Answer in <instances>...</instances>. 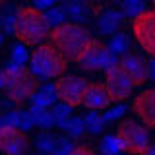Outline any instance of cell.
I'll return each mask as SVG.
<instances>
[{
	"label": "cell",
	"instance_id": "6da1fadb",
	"mask_svg": "<svg viewBox=\"0 0 155 155\" xmlns=\"http://www.w3.org/2000/svg\"><path fill=\"white\" fill-rule=\"evenodd\" d=\"M14 35L19 43L27 47H39L51 35V25H48L45 14L39 8L33 6H21L16 10V21H14Z\"/></svg>",
	"mask_w": 155,
	"mask_h": 155
},
{
	"label": "cell",
	"instance_id": "7a4b0ae2",
	"mask_svg": "<svg viewBox=\"0 0 155 155\" xmlns=\"http://www.w3.org/2000/svg\"><path fill=\"white\" fill-rule=\"evenodd\" d=\"M48 39L68 62H80L89 43L93 41L91 33L80 23H62L58 27H52Z\"/></svg>",
	"mask_w": 155,
	"mask_h": 155
},
{
	"label": "cell",
	"instance_id": "3957f363",
	"mask_svg": "<svg viewBox=\"0 0 155 155\" xmlns=\"http://www.w3.org/2000/svg\"><path fill=\"white\" fill-rule=\"evenodd\" d=\"M39 78L33 74L29 68L10 62L4 68V93L12 103L21 105L23 101L33 99V95L39 89Z\"/></svg>",
	"mask_w": 155,
	"mask_h": 155
},
{
	"label": "cell",
	"instance_id": "277c9868",
	"mask_svg": "<svg viewBox=\"0 0 155 155\" xmlns=\"http://www.w3.org/2000/svg\"><path fill=\"white\" fill-rule=\"evenodd\" d=\"M29 70L43 80H54V78L58 80L60 76L66 74L68 60L58 52V48L52 43H43L31 52Z\"/></svg>",
	"mask_w": 155,
	"mask_h": 155
},
{
	"label": "cell",
	"instance_id": "5b68a950",
	"mask_svg": "<svg viewBox=\"0 0 155 155\" xmlns=\"http://www.w3.org/2000/svg\"><path fill=\"white\" fill-rule=\"evenodd\" d=\"M116 142H118L120 153L126 155H145L151 147V138H149L147 126L136 122L132 118L122 120L116 126Z\"/></svg>",
	"mask_w": 155,
	"mask_h": 155
},
{
	"label": "cell",
	"instance_id": "8992f818",
	"mask_svg": "<svg viewBox=\"0 0 155 155\" xmlns=\"http://www.w3.org/2000/svg\"><path fill=\"white\" fill-rule=\"evenodd\" d=\"M85 72H107L113 66L118 64V60L114 58V52L99 39H93L84 52V56L78 62Z\"/></svg>",
	"mask_w": 155,
	"mask_h": 155
},
{
	"label": "cell",
	"instance_id": "52a82bcc",
	"mask_svg": "<svg viewBox=\"0 0 155 155\" xmlns=\"http://www.w3.org/2000/svg\"><path fill=\"white\" fill-rule=\"evenodd\" d=\"M56 95L62 103L76 109V107L84 105L85 91L89 87V81L81 76H60L56 80Z\"/></svg>",
	"mask_w": 155,
	"mask_h": 155
},
{
	"label": "cell",
	"instance_id": "ba28073f",
	"mask_svg": "<svg viewBox=\"0 0 155 155\" xmlns=\"http://www.w3.org/2000/svg\"><path fill=\"white\" fill-rule=\"evenodd\" d=\"M132 31L138 45L155 58V10H143L132 19Z\"/></svg>",
	"mask_w": 155,
	"mask_h": 155
},
{
	"label": "cell",
	"instance_id": "9c48e42d",
	"mask_svg": "<svg viewBox=\"0 0 155 155\" xmlns=\"http://www.w3.org/2000/svg\"><path fill=\"white\" fill-rule=\"evenodd\" d=\"M31 140L21 128L0 126V151L4 155H27Z\"/></svg>",
	"mask_w": 155,
	"mask_h": 155
},
{
	"label": "cell",
	"instance_id": "30bf717a",
	"mask_svg": "<svg viewBox=\"0 0 155 155\" xmlns=\"http://www.w3.org/2000/svg\"><path fill=\"white\" fill-rule=\"evenodd\" d=\"M105 85L109 89L110 97H113V103H120V101L128 99L134 91V84L130 80V76L122 70V66L116 64L110 70L105 72Z\"/></svg>",
	"mask_w": 155,
	"mask_h": 155
},
{
	"label": "cell",
	"instance_id": "8fae6325",
	"mask_svg": "<svg viewBox=\"0 0 155 155\" xmlns=\"http://www.w3.org/2000/svg\"><path fill=\"white\" fill-rule=\"evenodd\" d=\"M118 64L122 66V70L130 76L132 84L143 85L149 80V62L140 54V52H126V54L118 60Z\"/></svg>",
	"mask_w": 155,
	"mask_h": 155
},
{
	"label": "cell",
	"instance_id": "7c38bea8",
	"mask_svg": "<svg viewBox=\"0 0 155 155\" xmlns=\"http://www.w3.org/2000/svg\"><path fill=\"white\" fill-rule=\"evenodd\" d=\"M134 114L147 128H155V89H145L134 97Z\"/></svg>",
	"mask_w": 155,
	"mask_h": 155
},
{
	"label": "cell",
	"instance_id": "4fadbf2b",
	"mask_svg": "<svg viewBox=\"0 0 155 155\" xmlns=\"http://www.w3.org/2000/svg\"><path fill=\"white\" fill-rule=\"evenodd\" d=\"M110 103H113V97H110L109 89H107L105 84H99V81H89V87L85 91L84 97V107L89 110H103L109 109Z\"/></svg>",
	"mask_w": 155,
	"mask_h": 155
},
{
	"label": "cell",
	"instance_id": "5bb4252c",
	"mask_svg": "<svg viewBox=\"0 0 155 155\" xmlns=\"http://www.w3.org/2000/svg\"><path fill=\"white\" fill-rule=\"evenodd\" d=\"M0 126H16V128H21V130H29L35 124H33L31 113H27V110H12L0 120Z\"/></svg>",
	"mask_w": 155,
	"mask_h": 155
},
{
	"label": "cell",
	"instance_id": "9a60e30c",
	"mask_svg": "<svg viewBox=\"0 0 155 155\" xmlns=\"http://www.w3.org/2000/svg\"><path fill=\"white\" fill-rule=\"evenodd\" d=\"M56 99H58V95H56V85H54V84H45V85H41V87L37 89V93L33 95V99H31V103L35 105V107L48 109L51 105L56 103Z\"/></svg>",
	"mask_w": 155,
	"mask_h": 155
},
{
	"label": "cell",
	"instance_id": "2e32d148",
	"mask_svg": "<svg viewBox=\"0 0 155 155\" xmlns=\"http://www.w3.org/2000/svg\"><path fill=\"white\" fill-rule=\"evenodd\" d=\"M122 19H124V14L122 12H116V10H107L103 16L99 18V29L105 33V35H110V33H114L116 29L120 27Z\"/></svg>",
	"mask_w": 155,
	"mask_h": 155
},
{
	"label": "cell",
	"instance_id": "e0dca14e",
	"mask_svg": "<svg viewBox=\"0 0 155 155\" xmlns=\"http://www.w3.org/2000/svg\"><path fill=\"white\" fill-rule=\"evenodd\" d=\"M29 113H31V116H33V124H37L39 128L48 130L51 126H54V116H52V110L31 105V110H29Z\"/></svg>",
	"mask_w": 155,
	"mask_h": 155
},
{
	"label": "cell",
	"instance_id": "ac0fdd59",
	"mask_svg": "<svg viewBox=\"0 0 155 155\" xmlns=\"http://www.w3.org/2000/svg\"><path fill=\"white\" fill-rule=\"evenodd\" d=\"M54 145H56V138L52 134H48L47 130H43L37 138V151L41 155H52L54 151Z\"/></svg>",
	"mask_w": 155,
	"mask_h": 155
},
{
	"label": "cell",
	"instance_id": "d6986e66",
	"mask_svg": "<svg viewBox=\"0 0 155 155\" xmlns=\"http://www.w3.org/2000/svg\"><path fill=\"white\" fill-rule=\"evenodd\" d=\"M84 120H85V130L89 134H99L105 128V118L99 114V110H89V114Z\"/></svg>",
	"mask_w": 155,
	"mask_h": 155
},
{
	"label": "cell",
	"instance_id": "ffe728a7",
	"mask_svg": "<svg viewBox=\"0 0 155 155\" xmlns=\"http://www.w3.org/2000/svg\"><path fill=\"white\" fill-rule=\"evenodd\" d=\"M110 51L114 52V54H126L128 52V48H130V39L126 33H114V37L110 39Z\"/></svg>",
	"mask_w": 155,
	"mask_h": 155
},
{
	"label": "cell",
	"instance_id": "44dd1931",
	"mask_svg": "<svg viewBox=\"0 0 155 155\" xmlns=\"http://www.w3.org/2000/svg\"><path fill=\"white\" fill-rule=\"evenodd\" d=\"M72 107H68L66 103H60L54 107V110H52V116H54V124H58L60 128H66L68 120L72 118Z\"/></svg>",
	"mask_w": 155,
	"mask_h": 155
},
{
	"label": "cell",
	"instance_id": "7402d4cb",
	"mask_svg": "<svg viewBox=\"0 0 155 155\" xmlns=\"http://www.w3.org/2000/svg\"><path fill=\"white\" fill-rule=\"evenodd\" d=\"M66 10V16L78 19V21H84L87 18V12H85V6L84 2H80V0H72V2H68V6L64 8Z\"/></svg>",
	"mask_w": 155,
	"mask_h": 155
},
{
	"label": "cell",
	"instance_id": "603a6c76",
	"mask_svg": "<svg viewBox=\"0 0 155 155\" xmlns=\"http://www.w3.org/2000/svg\"><path fill=\"white\" fill-rule=\"evenodd\" d=\"M45 18L48 21L51 27H58L64 23V18H66V10L64 8H48L45 12Z\"/></svg>",
	"mask_w": 155,
	"mask_h": 155
},
{
	"label": "cell",
	"instance_id": "cb8c5ba5",
	"mask_svg": "<svg viewBox=\"0 0 155 155\" xmlns=\"http://www.w3.org/2000/svg\"><path fill=\"white\" fill-rule=\"evenodd\" d=\"M143 0H124L122 2V14L124 16H132L136 18L138 14L143 12Z\"/></svg>",
	"mask_w": 155,
	"mask_h": 155
},
{
	"label": "cell",
	"instance_id": "d4e9b609",
	"mask_svg": "<svg viewBox=\"0 0 155 155\" xmlns=\"http://www.w3.org/2000/svg\"><path fill=\"white\" fill-rule=\"evenodd\" d=\"M101 151H103V155H118L120 153L116 136H105L101 140Z\"/></svg>",
	"mask_w": 155,
	"mask_h": 155
},
{
	"label": "cell",
	"instance_id": "484cf974",
	"mask_svg": "<svg viewBox=\"0 0 155 155\" xmlns=\"http://www.w3.org/2000/svg\"><path fill=\"white\" fill-rule=\"evenodd\" d=\"M64 130H68L70 138H80L85 132V120L84 118H70Z\"/></svg>",
	"mask_w": 155,
	"mask_h": 155
},
{
	"label": "cell",
	"instance_id": "4316f807",
	"mask_svg": "<svg viewBox=\"0 0 155 155\" xmlns=\"http://www.w3.org/2000/svg\"><path fill=\"white\" fill-rule=\"evenodd\" d=\"M74 147H76V145L72 143L70 138H56V145H54L52 155H70Z\"/></svg>",
	"mask_w": 155,
	"mask_h": 155
},
{
	"label": "cell",
	"instance_id": "83f0119b",
	"mask_svg": "<svg viewBox=\"0 0 155 155\" xmlns=\"http://www.w3.org/2000/svg\"><path fill=\"white\" fill-rule=\"evenodd\" d=\"M27 58H29V54H27V48H25V45L23 43H19V45H14L12 47V62H16V64H25L27 62Z\"/></svg>",
	"mask_w": 155,
	"mask_h": 155
},
{
	"label": "cell",
	"instance_id": "f1b7e54d",
	"mask_svg": "<svg viewBox=\"0 0 155 155\" xmlns=\"http://www.w3.org/2000/svg\"><path fill=\"white\" fill-rule=\"evenodd\" d=\"M126 113V107L124 105H116L114 109H109L107 113L103 114V118H105V122H110V120H116L118 116H122Z\"/></svg>",
	"mask_w": 155,
	"mask_h": 155
},
{
	"label": "cell",
	"instance_id": "f546056e",
	"mask_svg": "<svg viewBox=\"0 0 155 155\" xmlns=\"http://www.w3.org/2000/svg\"><path fill=\"white\" fill-rule=\"evenodd\" d=\"M70 155H95V151L89 147V145H76Z\"/></svg>",
	"mask_w": 155,
	"mask_h": 155
},
{
	"label": "cell",
	"instance_id": "4dcf8cb0",
	"mask_svg": "<svg viewBox=\"0 0 155 155\" xmlns=\"http://www.w3.org/2000/svg\"><path fill=\"white\" fill-rule=\"evenodd\" d=\"M56 0H35V6L37 8H52V4H54Z\"/></svg>",
	"mask_w": 155,
	"mask_h": 155
},
{
	"label": "cell",
	"instance_id": "1f68e13d",
	"mask_svg": "<svg viewBox=\"0 0 155 155\" xmlns=\"http://www.w3.org/2000/svg\"><path fill=\"white\" fill-rule=\"evenodd\" d=\"M149 78H151V80H155V58L149 62Z\"/></svg>",
	"mask_w": 155,
	"mask_h": 155
},
{
	"label": "cell",
	"instance_id": "d6a6232c",
	"mask_svg": "<svg viewBox=\"0 0 155 155\" xmlns=\"http://www.w3.org/2000/svg\"><path fill=\"white\" fill-rule=\"evenodd\" d=\"M2 87H4V70L0 68V89H2Z\"/></svg>",
	"mask_w": 155,
	"mask_h": 155
},
{
	"label": "cell",
	"instance_id": "836d02e7",
	"mask_svg": "<svg viewBox=\"0 0 155 155\" xmlns=\"http://www.w3.org/2000/svg\"><path fill=\"white\" fill-rule=\"evenodd\" d=\"M145 155H155V145H151V147H149V151L145 153Z\"/></svg>",
	"mask_w": 155,
	"mask_h": 155
},
{
	"label": "cell",
	"instance_id": "e575fe53",
	"mask_svg": "<svg viewBox=\"0 0 155 155\" xmlns=\"http://www.w3.org/2000/svg\"><path fill=\"white\" fill-rule=\"evenodd\" d=\"M4 2H6V0H0V8H2V6H4Z\"/></svg>",
	"mask_w": 155,
	"mask_h": 155
},
{
	"label": "cell",
	"instance_id": "d590c367",
	"mask_svg": "<svg viewBox=\"0 0 155 155\" xmlns=\"http://www.w3.org/2000/svg\"><path fill=\"white\" fill-rule=\"evenodd\" d=\"M2 39H4V37H2V35H0V45H2Z\"/></svg>",
	"mask_w": 155,
	"mask_h": 155
},
{
	"label": "cell",
	"instance_id": "8d00e7d4",
	"mask_svg": "<svg viewBox=\"0 0 155 155\" xmlns=\"http://www.w3.org/2000/svg\"><path fill=\"white\" fill-rule=\"evenodd\" d=\"M114 2H124V0H114Z\"/></svg>",
	"mask_w": 155,
	"mask_h": 155
},
{
	"label": "cell",
	"instance_id": "74e56055",
	"mask_svg": "<svg viewBox=\"0 0 155 155\" xmlns=\"http://www.w3.org/2000/svg\"><path fill=\"white\" fill-rule=\"evenodd\" d=\"M153 6H155V0H153Z\"/></svg>",
	"mask_w": 155,
	"mask_h": 155
},
{
	"label": "cell",
	"instance_id": "f35d334b",
	"mask_svg": "<svg viewBox=\"0 0 155 155\" xmlns=\"http://www.w3.org/2000/svg\"><path fill=\"white\" fill-rule=\"evenodd\" d=\"M56 2H58V0H56Z\"/></svg>",
	"mask_w": 155,
	"mask_h": 155
},
{
	"label": "cell",
	"instance_id": "ab89813d",
	"mask_svg": "<svg viewBox=\"0 0 155 155\" xmlns=\"http://www.w3.org/2000/svg\"><path fill=\"white\" fill-rule=\"evenodd\" d=\"M124 155H126V153H124Z\"/></svg>",
	"mask_w": 155,
	"mask_h": 155
}]
</instances>
